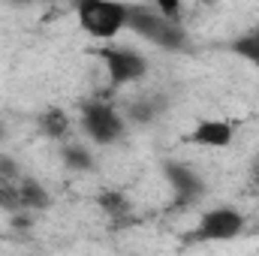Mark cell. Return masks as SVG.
Wrapping results in <instances>:
<instances>
[{
    "label": "cell",
    "mask_w": 259,
    "mask_h": 256,
    "mask_svg": "<svg viewBox=\"0 0 259 256\" xmlns=\"http://www.w3.org/2000/svg\"><path fill=\"white\" fill-rule=\"evenodd\" d=\"M166 106H169V100H166L163 94H142V97H136V100L127 103L124 118H127L130 124L148 127V124H154V121L166 112Z\"/></svg>",
    "instance_id": "obj_8"
},
{
    "label": "cell",
    "mask_w": 259,
    "mask_h": 256,
    "mask_svg": "<svg viewBox=\"0 0 259 256\" xmlns=\"http://www.w3.org/2000/svg\"><path fill=\"white\" fill-rule=\"evenodd\" d=\"M78 124L88 142L94 145H118L124 139L127 118L106 100H88L78 112Z\"/></svg>",
    "instance_id": "obj_3"
},
{
    "label": "cell",
    "mask_w": 259,
    "mask_h": 256,
    "mask_svg": "<svg viewBox=\"0 0 259 256\" xmlns=\"http://www.w3.org/2000/svg\"><path fill=\"white\" fill-rule=\"evenodd\" d=\"M61 160L72 172H94L97 169V160H94L91 148L81 145V142H64L61 145Z\"/></svg>",
    "instance_id": "obj_12"
},
{
    "label": "cell",
    "mask_w": 259,
    "mask_h": 256,
    "mask_svg": "<svg viewBox=\"0 0 259 256\" xmlns=\"http://www.w3.org/2000/svg\"><path fill=\"white\" fill-rule=\"evenodd\" d=\"M69 6L78 27L100 42H109L127 30V3L121 0H69Z\"/></svg>",
    "instance_id": "obj_2"
},
{
    "label": "cell",
    "mask_w": 259,
    "mask_h": 256,
    "mask_svg": "<svg viewBox=\"0 0 259 256\" xmlns=\"http://www.w3.org/2000/svg\"><path fill=\"white\" fill-rule=\"evenodd\" d=\"M187 142L199 148H229L235 142V124L226 118H205L187 133Z\"/></svg>",
    "instance_id": "obj_7"
},
{
    "label": "cell",
    "mask_w": 259,
    "mask_h": 256,
    "mask_svg": "<svg viewBox=\"0 0 259 256\" xmlns=\"http://www.w3.org/2000/svg\"><path fill=\"white\" fill-rule=\"evenodd\" d=\"M36 124H39V130H42V136H46V139H55V142H64L66 136H69V127H72L69 115H66L64 109H58V106H52V109L39 112Z\"/></svg>",
    "instance_id": "obj_9"
},
{
    "label": "cell",
    "mask_w": 259,
    "mask_h": 256,
    "mask_svg": "<svg viewBox=\"0 0 259 256\" xmlns=\"http://www.w3.org/2000/svg\"><path fill=\"white\" fill-rule=\"evenodd\" d=\"M0 175H6V178H12V181H18L24 172H21V166L12 160V157H6V154H0Z\"/></svg>",
    "instance_id": "obj_15"
},
{
    "label": "cell",
    "mask_w": 259,
    "mask_h": 256,
    "mask_svg": "<svg viewBox=\"0 0 259 256\" xmlns=\"http://www.w3.org/2000/svg\"><path fill=\"white\" fill-rule=\"evenodd\" d=\"M0 142H3V124H0Z\"/></svg>",
    "instance_id": "obj_18"
},
{
    "label": "cell",
    "mask_w": 259,
    "mask_h": 256,
    "mask_svg": "<svg viewBox=\"0 0 259 256\" xmlns=\"http://www.w3.org/2000/svg\"><path fill=\"white\" fill-rule=\"evenodd\" d=\"M18 193H21L24 211H46V208L52 205L49 190H46L36 178H30V175H21V178H18Z\"/></svg>",
    "instance_id": "obj_11"
},
{
    "label": "cell",
    "mask_w": 259,
    "mask_h": 256,
    "mask_svg": "<svg viewBox=\"0 0 259 256\" xmlns=\"http://www.w3.org/2000/svg\"><path fill=\"white\" fill-rule=\"evenodd\" d=\"M127 30L154 42L163 52H187L190 49V36L181 27V21L172 15H163L157 6H148V3H127Z\"/></svg>",
    "instance_id": "obj_1"
},
{
    "label": "cell",
    "mask_w": 259,
    "mask_h": 256,
    "mask_svg": "<svg viewBox=\"0 0 259 256\" xmlns=\"http://www.w3.org/2000/svg\"><path fill=\"white\" fill-rule=\"evenodd\" d=\"M154 6L163 15H172V18H178V12H181V0H154Z\"/></svg>",
    "instance_id": "obj_16"
},
{
    "label": "cell",
    "mask_w": 259,
    "mask_h": 256,
    "mask_svg": "<svg viewBox=\"0 0 259 256\" xmlns=\"http://www.w3.org/2000/svg\"><path fill=\"white\" fill-rule=\"evenodd\" d=\"M0 208L6 214H21L24 205H21V193H18V181L0 175Z\"/></svg>",
    "instance_id": "obj_14"
},
{
    "label": "cell",
    "mask_w": 259,
    "mask_h": 256,
    "mask_svg": "<svg viewBox=\"0 0 259 256\" xmlns=\"http://www.w3.org/2000/svg\"><path fill=\"white\" fill-rule=\"evenodd\" d=\"M97 205H100L103 214H106L109 220H115V223L130 220V211H133V205H130L127 196L121 190H112V187H106V190L97 193Z\"/></svg>",
    "instance_id": "obj_10"
},
{
    "label": "cell",
    "mask_w": 259,
    "mask_h": 256,
    "mask_svg": "<svg viewBox=\"0 0 259 256\" xmlns=\"http://www.w3.org/2000/svg\"><path fill=\"white\" fill-rule=\"evenodd\" d=\"M244 232V214L238 208L220 205L202 214L199 226L193 229V241H232Z\"/></svg>",
    "instance_id": "obj_5"
},
{
    "label": "cell",
    "mask_w": 259,
    "mask_h": 256,
    "mask_svg": "<svg viewBox=\"0 0 259 256\" xmlns=\"http://www.w3.org/2000/svg\"><path fill=\"white\" fill-rule=\"evenodd\" d=\"M100 64L109 75V84L112 88H127V84H139L145 75H148V61L145 55H139L136 49L130 46H103L97 52Z\"/></svg>",
    "instance_id": "obj_4"
},
{
    "label": "cell",
    "mask_w": 259,
    "mask_h": 256,
    "mask_svg": "<svg viewBox=\"0 0 259 256\" xmlns=\"http://www.w3.org/2000/svg\"><path fill=\"white\" fill-rule=\"evenodd\" d=\"M163 175H166L169 187L175 193V205H181V208L196 205V202L205 196V178L196 172L193 166H187V163L166 160V163H163Z\"/></svg>",
    "instance_id": "obj_6"
},
{
    "label": "cell",
    "mask_w": 259,
    "mask_h": 256,
    "mask_svg": "<svg viewBox=\"0 0 259 256\" xmlns=\"http://www.w3.org/2000/svg\"><path fill=\"white\" fill-rule=\"evenodd\" d=\"M247 184H250V190L259 196V157L250 163V172H247Z\"/></svg>",
    "instance_id": "obj_17"
},
{
    "label": "cell",
    "mask_w": 259,
    "mask_h": 256,
    "mask_svg": "<svg viewBox=\"0 0 259 256\" xmlns=\"http://www.w3.org/2000/svg\"><path fill=\"white\" fill-rule=\"evenodd\" d=\"M229 52L238 55L241 61L259 66V30H250V33H241L229 42Z\"/></svg>",
    "instance_id": "obj_13"
}]
</instances>
